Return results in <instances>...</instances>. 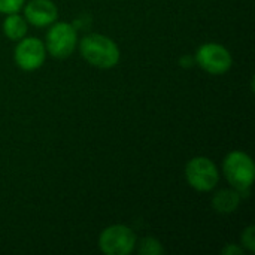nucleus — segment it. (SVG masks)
<instances>
[{
  "label": "nucleus",
  "mask_w": 255,
  "mask_h": 255,
  "mask_svg": "<svg viewBox=\"0 0 255 255\" xmlns=\"http://www.w3.org/2000/svg\"><path fill=\"white\" fill-rule=\"evenodd\" d=\"M82 57L94 67L111 69L120 60V49L117 43L103 34H88L81 40Z\"/></svg>",
  "instance_id": "1"
},
{
  "label": "nucleus",
  "mask_w": 255,
  "mask_h": 255,
  "mask_svg": "<svg viewBox=\"0 0 255 255\" xmlns=\"http://www.w3.org/2000/svg\"><path fill=\"white\" fill-rule=\"evenodd\" d=\"M224 173L227 181L238 191H248L254 182V163L248 154L242 151H233L224 160Z\"/></svg>",
  "instance_id": "2"
},
{
  "label": "nucleus",
  "mask_w": 255,
  "mask_h": 255,
  "mask_svg": "<svg viewBox=\"0 0 255 255\" xmlns=\"http://www.w3.org/2000/svg\"><path fill=\"white\" fill-rule=\"evenodd\" d=\"M99 247L108 255H128L136 247V236L126 226H111L102 232Z\"/></svg>",
  "instance_id": "3"
},
{
  "label": "nucleus",
  "mask_w": 255,
  "mask_h": 255,
  "mask_svg": "<svg viewBox=\"0 0 255 255\" xmlns=\"http://www.w3.org/2000/svg\"><path fill=\"white\" fill-rule=\"evenodd\" d=\"M188 184L197 191H209L215 188L220 179V173L212 160L206 157H196L188 161L185 169Z\"/></svg>",
  "instance_id": "4"
},
{
  "label": "nucleus",
  "mask_w": 255,
  "mask_h": 255,
  "mask_svg": "<svg viewBox=\"0 0 255 255\" xmlns=\"http://www.w3.org/2000/svg\"><path fill=\"white\" fill-rule=\"evenodd\" d=\"M76 46V30L69 22H57L46 33V48L57 58L69 57Z\"/></svg>",
  "instance_id": "5"
},
{
  "label": "nucleus",
  "mask_w": 255,
  "mask_h": 255,
  "mask_svg": "<svg viewBox=\"0 0 255 255\" xmlns=\"http://www.w3.org/2000/svg\"><path fill=\"white\" fill-rule=\"evenodd\" d=\"M199 66L212 75H223L232 67L230 52L218 43H205L199 48L196 54Z\"/></svg>",
  "instance_id": "6"
},
{
  "label": "nucleus",
  "mask_w": 255,
  "mask_h": 255,
  "mask_svg": "<svg viewBox=\"0 0 255 255\" xmlns=\"http://www.w3.org/2000/svg\"><path fill=\"white\" fill-rule=\"evenodd\" d=\"M15 61L24 70H34L45 61V46L36 37L22 39L15 48Z\"/></svg>",
  "instance_id": "7"
},
{
  "label": "nucleus",
  "mask_w": 255,
  "mask_h": 255,
  "mask_svg": "<svg viewBox=\"0 0 255 255\" xmlns=\"http://www.w3.org/2000/svg\"><path fill=\"white\" fill-rule=\"evenodd\" d=\"M25 18L36 27H45L55 21L57 7L51 0H31L24 9Z\"/></svg>",
  "instance_id": "8"
},
{
  "label": "nucleus",
  "mask_w": 255,
  "mask_h": 255,
  "mask_svg": "<svg viewBox=\"0 0 255 255\" xmlns=\"http://www.w3.org/2000/svg\"><path fill=\"white\" fill-rule=\"evenodd\" d=\"M239 202H241V197L236 191L223 190V191L215 194L212 205H214L215 211L223 212V214H229V212L236 211V208L239 206Z\"/></svg>",
  "instance_id": "9"
},
{
  "label": "nucleus",
  "mask_w": 255,
  "mask_h": 255,
  "mask_svg": "<svg viewBox=\"0 0 255 255\" xmlns=\"http://www.w3.org/2000/svg\"><path fill=\"white\" fill-rule=\"evenodd\" d=\"M3 31L10 40H19L27 33V22L22 16L13 13H9L3 22Z\"/></svg>",
  "instance_id": "10"
},
{
  "label": "nucleus",
  "mask_w": 255,
  "mask_h": 255,
  "mask_svg": "<svg viewBox=\"0 0 255 255\" xmlns=\"http://www.w3.org/2000/svg\"><path fill=\"white\" fill-rule=\"evenodd\" d=\"M139 253L142 255H160L164 253L161 244L152 238H146L142 241L140 244V248H139Z\"/></svg>",
  "instance_id": "11"
},
{
  "label": "nucleus",
  "mask_w": 255,
  "mask_h": 255,
  "mask_svg": "<svg viewBox=\"0 0 255 255\" xmlns=\"http://www.w3.org/2000/svg\"><path fill=\"white\" fill-rule=\"evenodd\" d=\"M24 0H0V12L3 13H13L21 9Z\"/></svg>",
  "instance_id": "12"
},
{
  "label": "nucleus",
  "mask_w": 255,
  "mask_h": 255,
  "mask_svg": "<svg viewBox=\"0 0 255 255\" xmlns=\"http://www.w3.org/2000/svg\"><path fill=\"white\" fill-rule=\"evenodd\" d=\"M242 244H244L251 253H254L255 251V229L253 226L248 227V229L244 232V235H242Z\"/></svg>",
  "instance_id": "13"
},
{
  "label": "nucleus",
  "mask_w": 255,
  "mask_h": 255,
  "mask_svg": "<svg viewBox=\"0 0 255 255\" xmlns=\"http://www.w3.org/2000/svg\"><path fill=\"white\" fill-rule=\"evenodd\" d=\"M223 254L224 255L242 254V250H241V248H238V247H232V245H229V247H226V248L223 250Z\"/></svg>",
  "instance_id": "14"
}]
</instances>
